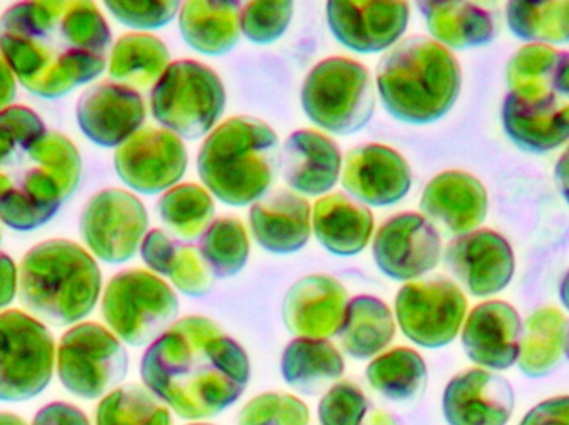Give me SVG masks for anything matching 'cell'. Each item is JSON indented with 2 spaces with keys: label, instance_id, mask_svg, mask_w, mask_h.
<instances>
[{
  "label": "cell",
  "instance_id": "cell-1",
  "mask_svg": "<svg viewBox=\"0 0 569 425\" xmlns=\"http://www.w3.org/2000/svg\"><path fill=\"white\" fill-rule=\"evenodd\" d=\"M110 49L112 30L93 2H19L0 17V53L39 99H62L99 79Z\"/></svg>",
  "mask_w": 569,
  "mask_h": 425
},
{
  "label": "cell",
  "instance_id": "cell-2",
  "mask_svg": "<svg viewBox=\"0 0 569 425\" xmlns=\"http://www.w3.org/2000/svg\"><path fill=\"white\" fill-rule=\"evenodd\" d=\"M249 354L212 320L187 316L147 347L143 386L183 421L213 419L246 393Z\"/></svg>",
  "mask_w": 569,
  "mask_h": 425
},
{
  "label": "cell",
  "instance_id": "cell-3",
  "mask_svg": "<svg viewBox=\"0 0 569 425\" xmlns=\"http://www.w3.org/2000/svg\"><path fill=\"white\" fill-rule=\"evenodd\" d=\"M501 123L528 153H548L569 140V52L528 43L507 67Z\"/></svg>",
  "mask_w": 569,
  "mask_h": 425
},
{
  "label": "cell",
  "instance_id": "cell-4",
  "mask_svg": "<svg viewBox=\"0 0 569 425\" xmlns=\"http://www.w3.org/2000/svg\"><path fill=\"white\" fill-rule=\"evenodd\" d=\"M378 95L395 120L430 125L443 119L461 92L457 57L435 40L408 37L381 57Z\"/></svg>",
  "mask_w": 569,
  "mask_h": 425
},
{
  "label": "cell",
  "instance_id": "cell-5",
  "mask_svg": "<svg viewBox=\"0 0 569 425\" xmlns=\"http://www.w3.org/2000/svg\"><path fill=\"white\" fill-rule=\"evenodd\" d=\"M100 293L102 273L96 257L73 241H42L20 261V304L40 323L79 324L96 310Z\"/></svg>",
  "mask_w": 569,
  "mask_h": 425
},
{
  "label": "cell",
  "instance_id": "cell-6",
  "mask_svg": "<svg viewBox=\"0 0 569 425\" xmlns=\"http://www.w3.org/2000/svg\"><path fill=\"white\" fill-rule=\"evenodd\" d=\"M280 163L276 130L256 117H233L207 136L197 170L210 195L229 206H246L269 193Z\"/></svg>",
  "mask_w": 569,
  "mask_h": 425
},
{
  "label": "cell",
  "instance_id": "cell-7",
  "mask_svg": "<svg viewBox=\"0 0 569 425\" xmlns=\"http://www.w3.org/2000/svg\"><path fill=\"white\" fill-rule=\"evenodd\" d=\"M82 180L79 150L59 132H47L30 150L12 185L0 195V221L13 231L46 226Z\"/></svg>",
  "mask_w": 569,
  "mask_h": 425
},
{
  "label": "cell",
  "instance_id": "cell-8",
  "mask_svg": "<svg viewBox=\"0 0 569 425\" xmlns=\"http://www.w3.org/2000/svg\"><path fill=\"white\" fill-rule=\"evenodd\" d=\"M226 105L219 73L197 60L170 63L150 93L153 119L173 135L192 142L210 135Z\"/></svg>",
  "mask_w": 569,
  "mask_h": 425
},
{
  "label": "cell",
  "instance_id": "cell-9",
  "mask_svg": "<svg viewBox=\"0 0 569 425\" xmlns=\"http://www.w3.org/2000/svg\"><path fill=\"white\" fill-rule=\"evenodd\" d=\"M301 107L311 123L325 132L355 135L370 123L375 112L370 72L347 57L321 60L301 87Z\"/></svg>",
  "mask_w": 569,
  "mask_h": 425
},
{
  "label": "cell",
  "instance_id": "cell-10",
  "mask_svg": "<svg viewBox=\"0 0 569 425\" xmlns=\"http://www.w3.org/2000/svg\"><path fill=\"white\" fill-rule=\"evenodd\" d=\"M179 311L172 287L146 270L120 271L103 291V320L127 346L156 343L177 323Z\"/></svg>",
  "mask_w": 569,
  "mask_h": 425
},
{
  "label": "cell",
  "instance_id": "cell-11",
  "mask_svg": "<svg viewBox=\"0 0 569 425\" xmlns=\"http://www.w3.org/2000/svg\"><path fill=\"white\" fill-rule=\"evenodd\" d=\"M62 386L83 401L106 397L129 373V354L112 331L97 323H79L62 337L56 354Z\"/></svg>",
  "mask_w": 569,
  "mask_h": 425
},
{
  "label": "cell",
  "instance_id": "cell-12",
  "mask_svg": "<svg viewBox=\"0 0 569 425\" xmlns=\"http://www.w3.org/2000/svg\"><path fill=\"white\" fill-rule=\"evenodd\" d=\"M49 327L19 310L0 313V401L26 403L49 387L56 366Z\"/></svg>",
  "mask_w": 569,
  "mask_h": 425
},
{
  "label": "cell",
  "instance_id": "cell-13",
  "mask_svg": "<svg viewBox=\"0 0 569 425\" xmlns=\"http://www.w3.org/2000/svg\"><path fill=\"white\" fill-rule=\"evenodd\" d=\"M467 306L458 284L437 274L410 281L398 291L395 321L411 343L425 350H441L457 340Z\"/></svg>",
  "mask_w": 569,
  "mask_h": 425
},
{
  "label": "cell",
  "instance_id": "cell-14",
  "mask_svg": "<svg viewBox=\"0 0 569 425\" xmlns=\"http://www.w3.org/2000/svg\"><path fill=\"white\" fill-rule=\"evenodd\" d=\"M79 230L93 257L107 264H122L142 247L149 233V213L133 193L100 190L83 206Z\"/></svg>",
  "mask_w": 569,
  "mask_h": 425
},
{
  "label": "cell",
  "instance_id": "cell-15",
  "mask_svg": "<svg viewBox=\"0 0 569 425\" xmlns=\"http://www.w3.org/2000/svg\"><path fill=\"white\" fill-rule=\"evenodd\" d=\"M189 153L182 139L166 129L147 127L116 150L117 176L133 192L159 195L183 179Z\"/></svg>",
  "mask_w": 569,
  "mask_h": 425
},
{
  "label": "cell",
  "instance_id": "cell-16",
  "mask_svg": "<svg viewBox=\"0 0 569 425\" xmlns=\"http://www.w3.org/2000/svg\"><path fill=\"white\" fill-rule=\"evenodd\" d=\"M441 254L440 233L423 214H395L375 234V264L393 281L420 280L438 266Z\"/></svg>",
  "mask_w": 569,
  "mask_h": 425
},
{
  "label": "cell",
  "instance_id": "cell-17",
  "mask_svg": "<svg viewBox=\"0 0 569 425\" xmlns=\"http://www.w3.org/2000/svg\"><path fill=\"white\" fill-rule=\"evenodd\" d=\"M443 261L451 276L473 296H493L513 280V247L497 231L460 234L445 247Z\"/></svg>",
  "mask_w": 569,
  "mask_h": 425
},
{
  "label": "cell",
  "instance_id": "cell-18",
  "mask_svg": "<svg viewBox=\"0 0 569 425\" xmlns=\"http://www.w3.org/2000/svg\"><path fill=\"white\" fill-rule=\"evenodd\" d=\"M327 22L338 43L358 53H380L400 40L410 22L407 2L331 0Z\"/></svg>",
  "mask_w": 569,
  "mask_h": 425
},
{
  "label": "cell",
  "instance_id": "cell-19",
  "mask_svg": "<svg viewBox=\"0 0 569 425\" xmlns=\"http://www.w3.org/2000/svg\"><path fill=\"white\" fill-rule=\"evenodd\" d=\"M77 125L100 149H119L146 123L147 110L137 90L116 82H100L77 100Z\"/></svg>",
  "mask_w": 569,
  "mask_h": 425
},
{
  "label": "cell",
  "instance_id": "cell-20",
  "mask_svg": "<svg viewBox=\"0 0 569 425\" xmlns=\"http://www.w3.org/2000/svg\"><path fill=\"white\" fill-rule=\"evenodd\" d=\"M407 160L387 145L368 143L347 153L341 169L345 192L365 206H393L411 190Z\"/></svg>",
  "mask_w": 569,
  "mask_h": 425
},
{
  "label": "cell",
  "instance_id": "cell-21",
  "mask_svg": "<svg viewBox=\"0 0 569 425\" xmlns=\"http://www.w3.org/2000/svg\"><path fill=\"white\" fill-rule=\"evenodd\" d=\"M348 303L347 290L337 277L328 274L303 276L284 293V327L295 337L328 341L338 336Z\"/></svg>",
  "mask_w": 569,
  "mask_h": 425
},
{
  "label": "cell",
  "instance_id": "cell-22",
  "mask_svg": "<svg viewBox=\"0 0 569 425\" xmlns=\"http://www.w3.org/2000/svg\"><path fill=\"white\" fill-rule=\"evenodd\" d=\"M441 409L448 425H507L515 391L510 381L491 371H463L445 387Z\"/></svg>",
  "mask_w": 569,
  "mask_h": 425
},
{
  "label": "cell",
  "instance_id": "cell-23",
  "mask_svg": "<svg viewBox=\"0 0 569 425\" xmlns=\"http://www.w3.org/2000/svg\"><path fill=\"white\" fill-rule=\"evenodd\" d=\"M523 321L511 304L487 301L465 321L461 343L471 363L483 370L505 371L518 363Z\"/></svg>",
  "mask_w": 569,
  "mask_h": 425
},
{
  "label": "cell",
  "instance_id": "cell-24",
  "mask_svg": "<svg viewBox=\"0 0 569 425\" xmlns=\"http://www.w3.org/2000/svg\"><path fill=\"white\" fill-rule=\"evenodd\" d=\"M420 209L435 226L460 236L478 230L487 217V189L471 173L443 172L425 186Z\"/></svg>",
  "mask_w": 569,
  "mask_h": 425
},
{
  "label": "cell",
  "instance_id": "cell-25",
  "mask_svg": "<svg viewBox=\"0 0 569 425\" xmlns=\"http://www.w3.org/2000/svg\"><path fill=\"white\" fill-rule=\"evenodd\" d=\"M340 149L333 140L315 130H297L282 149L283 180L293 192L321 196L333 190L341 175Z\"/></svg>",
  "mask_w": 569,
  "mask_h": 425
},
{
  "label": "cell",
  "instance_id": "cell-26",
  "mask_svg": "<svg viewBox=\"0 0 569 425\" xmlns=\"http://www.w3.org/2000/svg\"><path fill=\"white\" fill-rule=\"evenodd\" d=\"M250 230L257 243L272 254H293L311 234L310 203L290 190H272L253 203Z\"/></svg>",
  "mask_w": 569,
  "mask_h": 425
},
{
  "label": "cell",
  "instance_id": "cell-27",
  "mask_svg": "<svg viewBox=\"0 0 569 425\" xmlns=\"http://www.w3.org/2000/svg\"><path fill=\"white\" fill-rule=\"evenodd\" d=\"M143 263L189 297H203L213 290L216 274L196 244L177 240L163 230L147 233L140 247Z\"/></svg>",
  "mask_w": 569,
  "mask_h": 425
},
{
  "label": "cell",
  "instance_id": "cell-28",
  "mask_svg": "<svg viewBox=\"0 0 569 425\" xmlns=\"http://www.w3.org/2000/svg\"><path fill=\"white\" fill-rule=\"evenodd\" d=\"M373 213L345 193L321 196L311 213V230L318 243L335 256L360 254L373 234Z\"/></svg>",
  "mask_w": 569,
  "mask_h": 425
},
{
  "label": "cell",
  "instance_id": "cell-29",
  "mask_svg": "<svg viewBox=\"0 0 569 425\" xmlns=\"http://www.w3.org/2000/svg\"><path fill=\"white\" fill-rule=\"evenodd\" d=\"M239 2L189 0L179 12V29L190 49L209 57H220L236 49L240 40Z\"/></svg>",
  "mask_w": 569,
  "mask_h": 425
},
{
  "label": "cell",
  "instance_id": "cell-30",
  "mask_svg": "<svg viewBox=\"0 0 569 425\" xmlns=\"http://www.w3.org/2000/svg\"><path fill=\"white\" fill-rule=\"evenodd\" d=\"M421 16L435 42L448 50H467L493 42L497 22L483 7L471 2H420Z\"/></svg>",
  "mask_w": 569,
  "mask_h": 425
},
{
  "label": "cell",
  "instance_id": "cell-31",
  "mask_svg": "<svg viewBox=\"0 0 569 425\" xmlns=\"http://www.w3.org/2000/svg\"><path fill=\"white\" fill-rule=\"evenodd\" d=\"M280 371L295 393L317 396L343 376L345 361L330 341L295 337L284 347Z\"/></svg>",
  "mask_w": 569,
  "mask_h": 425
},
{
  "label": "cell",
  "instance_id": "cell-32",
  "mask_svg": "<svg viewBox=\"0 0 569 425\" xmlns=\"http://www.w3.org/2000/svg\"><path fill=\"white\" fill-rule=\"evenodd\" d=\"M397 334L393 313L385 301L375 296L350 300L343 324L338 331L341 351L355 361L380 356Z\"/></svg>",
  "mask_w": 569,
  "mask_h": 425
},
{
  "label": "cell",
  "instance_id": "cell-33",
  "mask_svg": "<svg viewBox=\"0 0 569 425\" xmlns=\"http://www.w3.org/2000/svg\"><path fill=\"white\" fill-rule=\"evenodd\" d=\"M170 65V52L159 37L126 33L113 43L109 55L110 79L129 89L147 90L159 82Z\"/></svg>",
  "mask_w": 569,
  "mask_h": 425
},
{
  "label": "cell",
  "instance_id": "cell-34",
  "mask_svg": "<svg viewBox=\"0 0 569 425\" xmlns=\"http://www.w3.org/2000/svg\"><path fill=\"white\" fill-rule=\"evenodd\" d=\"M367 381L375 393L391 403H415L427 391V363L410 347H395L368 364Z\"/></svg>",
  "mask_w": 569,
  "mask_h": 425
},
{
  "label": "cell",
  "instance_id": "cell-35",
  "mask_svg": "<svg viewBox=\"0 0 569 425\" xmlns=\"http://www.w3.org/2000/svg\"><path fill=\"white\" fill-rule=\"evenodd\" d=\"M567 317L557 307H540L523 323L518 366L527 377L540 380L557 370L563 356Z\"/></svg>",
  "mask_w": 569,
  "mask_h": 425
},
{
  "label": "cell",
  "instance_id": "cell-36",
  "mask_svg": "<svg viewBox=\"0 0 569 425\" xmlns=\"http://www.w3.org/2000/svg\"><path fill=\"white\" fill-rule=\"evenodd\" d=\"M157 213L170 236L192 243L213 223L216 203L203 186L183 183L163 193L157 203Z\"/></svg>",
  "mask_w": 569,
  "mask_h": 425
},
{
  "label": "cell",
  "instance_id": "cell-37",
  "mask_svg": "<svg viewBox=\"0 0 569 425\" xmlns=\"http://www.w3.org/2000/svg\"><path fill=\"white\" fill-rule=\"evenodd\" d=\"M49 130L29 107L10 105L0 112V195L10 189L30 150Z\"/></svg>",
  "mask_w": 569,
  "mask_h": 425
},
{
  "label": "cell",
  "instance_id": "cell-38",
  "mask_svg": "<svg viewBox=\"0 0 569 425\" xmlns=\"http://www.w3.org/2000/svg\"><path fill=\"white\" fill-rule=\"evenodd\" d=\"M507 22L515 37L537 45L569 43V0L510 2Z\"/></svg>",
  "mask_w": 569,
  "mask_h": 425
},
{
  "label": "cell",
  "instance_id": "cell-39",
  "mask_svg": "<svg viewBox=\"0 0 569 425\" xmlns=\"http://www.w3.org/2000/svg\"><path fill=\"white\" fill-rule=\"evenodd\" d=\"M96 425H172V416L146 386L127 384L100 401Z\"/></svg>",
  "mask_w": 569,
  "mask_h": 425
},
{
  "label": "cell",
  "instance_id": "cell-40",
  "mask_svg": "<svg viewBox=\"0 0 569 425\" xmlns=\"http://www.w3.org/2000/svg\"><path fill=\"white\" fill-rule=\"evenodd\" d=\"M199 247L216 277L236 276L249 263V234L237 217L213 221L200 237Z\"/></svg>",
  "mask_w": 569,
  "mask_h": 425
},
{
  "label": "cell",
  "instance_id": "cell-41",
  "mask_svg": "<svg viewBox=\"0 0 569 425\" xmlns=\"http://www.w3.org/2000/svg\"><path fill=\"white\" fill-rule=\"evenodd\" d=\"M293 17V2L290 0H256L242 7L240 30L247 40L257 45H270L282 39Z\"/></svg>",
  "mask_w": 569,
  "mask_h": 425
},
{
  "label": "cell",
  "instance_id": "cell-42",
  "mask_svg": "<svg viewBox=\"0 0 569 425\" xmlns=\"http://www.w3.org/2000/svg\"><path fill=\"white\" fill-rule=\"evenodd\" d=\"M307 404L291 394L263 393L246 404L237 425H308Z\"/></svg>",
  "mask_w": 569,
  "mask_h": 425
},
{
  "label": "cell",
  "instance_id": "cell-43",
  "mask_svg": "<svg viewBox=\"0 0 569 425\" xmlns=\"http://www.w3.org/2000/svg\"><path fill=\"white\" fill-rule=\"evenodd\" d=\"M367 413V396L348 381L333 384L318 404L320 425H363Z\"/></svg>",
  "mask_w": 569,
  "mask_h": 425
},
{
  "label": "cell",
  "instance_id": "cell-44",
  "mask_svg": "<svg viewBox=\"0 0 569 425\" xmlns=\"http://www.w3.org/2000/svg\"><path fill=\"white\" fill-rule=\"evenodd\" d=\"M126 27L136 30H157L169 26L180 12L177 0H116L103 3Z\"/></svg>",
  "mask_w": 569,
  "mask_h": 425
},
{
  "label": "cell",
  "instance_id": "cell-45",
  "mask_svg": "<svg viewBox=\"0 0 569 425\" xmlns=\"http://www.w3.org/2000/svg\"><path fill=\"white\" fill-rule=\"evenodd\" d=\"M520 425H569V396L553 397L538 404Z\"/></svg>",
  "mask_w": 569,
  "mask_h": 425
},
{
  "label": "cell",
  "instance_id": "cell-46",
  "mask_svg": "<svg viewBox=\"0 0 569 425\" xmlns=\"http://www.w3.org/2000/svg\"><path fill=\"white\" fill-rule=\"evenodd\" d=\"M32 425H90V421L82 409L72 404L52 403L36 414Z\"/></svg>",
  "mask_w": 569,
  "mask_h": 425
},
{
  "label": "cell",
  "instance_id": "cell-47",
  "mask_svg": "<svg viewBox=\"0 0 569 425\" xmlns=\"http://www.w3.org/2000/svg\"><path fill=\"white\" fill-rule=\"evenodd\" d=\"M19 294V267L9 254L0 253V311L12 304Z\"/></svg>",
  "mask_w": 569,
  "mask_h": 425
},
{
  "label": "cell",
  "instance_id": "cell-48",
  "mask_svg": "<svg viewBox=\"0 0 569 425\" xmlns=\"http://www.w3.org/2000/svg\"><path fill=\"white\" fill-rule=\"evenodd\" d=\"M17 79L0 53V112L12 105L17 97Z\"/></svg>",
  "mask_w": 569,
  "mask_h": 425
},
{
  "label": "cell",
  "instance_id": "cell-49",
  "mask_svg": "<svg viewBox=\"0 0 569 425\" xmlns=\"http://www.w3.org/2000/svg\"><path fill=\"white\" fill-rule=\"evenodd\" d=\"M555 179H557V185L565 202L569 205V146L561 153L560 160L555 166Z\"/></svg>",
  "mask_w": 569,
  "mask_h": 425
},
{
  "label": "cell",
  "instance_id": "cell-50",
  "mask_svg": "<svg viewBox=\"0 0 569 425\" xmlns=\"http://www.w3.org/2000/svg\"><path fill=\"white\" fill-rule=\"evenodd\" d=\"M363 425H400L398 424L397 417L391 414L385 413V411H375L370 416H367Z\"/></svg>",
  "mask_w": 569,
  "mask_h": 425
},
{
  "label": "cell",
  "instance_id": "cell-51",
  "mask_svg": "<svg viewBox=\"0 0 569 425\" xmlns=\"http://www.w3.org/2000/svg\"><path fill=\"white\" fill-rule=\"evenodd\" d=\"M560 300L563 303V306L569 311V270L568 273L565 274L563 280H561L560 284Z\"/></svg>",
  "mask_w": 569,
  "mask_h": 425
},
{
  "label": "cell",
  "instance_id": "cell-52",
  "mask_svg": "<svg viewBox=\"0 0 569 425\" xmlns=\"http://www.w3.org/2000/svg\"><path fill=\"white\" fill-rule=\"evenodd\" d=\"M0 425H27V423L16 414L0 413Z\"/></svg>",
  "mask_w": 569,
  "mask_h": 425
},
{
  "label": "cell",
  "instance_id": "cell-53",
  "mask_svg": "<svg viewBox=\"0 0 569 425\" xmlns=\"http://www.w3.org/2000/svg\"><path fill=\"white\" fill-rule=\"evenodd\" d=\"M563 354L569 361V321H567V326H565Z\"/></svg>",
  "mask_w": 569,
  "mask_h": 425
},
{
  "label": "cell",
  "instance_id": "cell-54",
  "mask_svg": "<svg viewBox=\"0 0 569 425\" xmlns=\"http://www.w3.org/2000/svg\"><path fill=\"white\" fill-rule=\"evenodd\" d=\"M189 425H213V424L192 423V424H189Z\"/></svg>",
  "mask_w": 569,
  "mask_h": 425
},
{
  "label": "cell",
  "instance_id": "cell-55",
  "mask_svg": "<svg viewBox=\"0 0 569 425\" xmlns=\"http://www.w3.org/2000/svg\"><path fill=\"white\" fill-rule=\"evenodd\" d=\"M0 241H2V233H0Z\"/></svg>",
  "mask_w": 569,
  "mask_h": 425
}]
</instances>
